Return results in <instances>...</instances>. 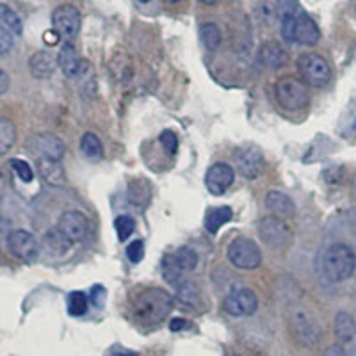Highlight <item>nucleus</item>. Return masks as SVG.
<instances>
[{
    "instance_id": "nucleus-30",
    "label": "nucleus",
    "mask_w": 356,
    "mask_h": 356,
    "mask_svg": "<svg viewBox=\"0 0 356 356\" xmlns=\"http://www.w3.org/2000/svg\"><path fill=\"white\" fill-rule=\"evenodd\" d=\"M175 257H177L178 266L182 267L184 273L193 271L196 267V264H198V253L189 246H184L178 251H175Z\"/></svg>"
},
{
    "instance_id": "nucleus-32",
    "label": "nucleus",
    "mask_w": 356,
    "mask_h": 356,
    "mask_svg": "<svg viewBox=\"0 0 356 356\" xmlns=\"http://www.w3.org/2000/svg\"><path fill=\"white\" fill-rule=\"evenodd\" d=\"M114 228H116L118 239L127 241L134 234V230H136V221L130 216H120L114 221Z\"/></svg>"
},
{
    "instance_id": "nucleus-21",
    "label": "nucleus",
    "mask_w": 356,
    "mask_h": 356,
    "mask_svg": "<svg viewBox=\"0 0 356 356\" xmlns=\"http://www.w3.org/2000/svg\"><path fill=\"white\" fill-rule=\"evenodd\" d=\"M333 330H335V337L339 342L346 344L351 342L356 335V321L351 314L348 312H339L335 316V323H333Z\"/></svg>"
},
{
    "instance_id": "nucleus-40",
    "label": "nucleus",
    "mask_w": 356,
    "mask_h": 356,
    "mask_svg": "<svg viewBox=\"0 0 356 356\" xmlns=\"http://www.w3.org/2000/svg\"><path fill=\"white\" fill-rule=\"evenodd\" d=\"M323 356H346V351L342 346H330V348L323 353Z\"/></svg>"
},
{
    "instance_id": "nucleus-6",
    "label": "nucleus",
    "mask_w": 356,
    "mask_h": 356,
    "mask_svg": "<svg viewBox=\"0 0 356 356\" xmlns=\"http://www.w3.org/2000/svg\"><path fill=\"white\" fill-rule=\"evenodd\" d=\"M227 255L235 267L244 269V271L257 269L262 264V251L257 246L255 241L248 239V237H237L232 241L228 244Z\"/></svg>"
},
{
    "instance_id": "nucleus-25",
    "label": "nucleus",
    "mask_w": 356,
    "mask_h": 356,
    "mask_svg": "<svg viewBox=\"0 0 356 356\" xmlns=\"http://www.w3.org/2000/svg\"><path fill=\"white\" fill-rule=\"evenodd\" d=\"M177 300L189 307H198L200 305V289L195 282H180L177 285Z\"/></svg>"
},
{
    "instance_id": "nucleus-26",
    "label": "nucleus",
    "mask_w": 356,
    "mask_h": 356,
    "mask_svg": "<svg viewBox=\"0 0 356 356\" xmlns=\"http://www.w3.org/2000/svg\"><path fill=\"white\" fill-rule=\"evenodd\" d=\"M81 150L88 159L100 161L104 157V145L93 132H86L81 139Z\"/></svg>"
},
{
    "instance_id": "nucleus-37",
    "label": "nucleus",
    "mask_w": 356,
    "mask_h": 356,
    "mask_svg": "<svg viewBox=\"0 0 356 356\" xmlns=\"http://www.w3.org/2000/svg\"><path fill=\"white\" fill-rule=\"evenodd\" d=\"M104 298H106V291L102 287H95L93 291H91V294H89V301H91L95 307H100Z\"/></svg>"
},
{
    "instance_id": "nucleus-1",
    "label": "nucleus",
    "mask_w": 356,
    "mask_h": 356,
    "mask_svg": "<svg viewBox=\"0 0 356 356\" xmlns=\"http://www.w3.org/2000/svg\"><path fill=\"white\" fill-rule=\"evenodd\" d=\"M173 308V298L162 289H145L132 300V314L139 323L154 326L161 323Z\"/></svg>"
},
{
    "instance_id": "nucleus-27",
    "label": "nucleus",
    "mask_w": 356,
    "mask_h": 356,
    "mask_svg": "<svg viewBox=\"0 0 356 356\" xmlns=\"http://www.w3.org/2000/svg\"><path fill=\"white\" fill-rule=\"evenodd\" d=\"M182 267L178 266L177 257L175 253H170V255H164L162 259V275H164V280H166L170 285H178L182 282Z\"/></svg>"
},
{
    "instance_id": "nucleus-17",
    "label": "nucleus",
    "mask_w": 356,
    "mask_h": 356,
    "mask_svg": "<svg viewBox=\"0 0 356 356\" xmlns=\"http://www.w3.org/2000/svg\"><path fill=\"white\" fill-rule=\"evenodd\" d=\"M82 63L84 61L79 57L77 49L66 41L61 47V50H59V54H57V66L61 68V72L68 79H77L82 70Z\"/></svg>"
},
{
    "instance_id": "nucleus-36",
    "label": "nucleus",
    "mask_w": 356,
    "mask_h": 356,
    "mask_svg": "<svg viewBox=\"0 0 356 356\" xmlns=\"http://www.w3.org/2000/svg\"><path fill=\"white\" fill-rule=\"evenodd\" d=\"M13 49V34L0 25V56H6Z\"/></svg>"
},
{
    "instance_id": "nucleus-29",
    "label": "nucleus",
    "mask_w": 356,
    "mask_h": 356,
    "mask_svg": "<svg viewBox=\"0 0 356 356\" xmlns=\"http://www.w3.org/2000/svg\"><path fill=\"white\" fill-rule=\"evenodd\" d=\"M89 308V298L84 294V292L77 291V292H72L68 296V312L70 316L73 317H81L84 316L86 312Z\"/></svg>"
},
{
    "instance_id": "nucleus-18",
    "label": "nucleus",
    "mask_w": 356,
    "mask_h": 356,
    "mask_svg": "<svg viewBox=\"0 0 356 356\" xmlns=\"http://www.w3.org/2000/svg\"><path fill=\"white\" fill-rule=\"evenodd\" d=\"M266 209L276 218H292L296 214V205L292 198L280 191H269L266 195Z\"/></svg>"
},
{
    "instance_id": "nucleus-20",
    "label": "nucleus",
    "mask_w": 356,
    "mask_h": 356,
    "mask_svg": "<svg viewBox=\"0 0 356 356\" xmlns=\"http://www.w3.org/2000/svg\"><path fill=\"white\" fill-rule=\"evenodd\" d=\"M36 168L40 171L41 178L50 186H63L66 180L65 177V168L59 161L54 159H38Z\"/></svg>"
},
{
    "instance_id": "nucleus-9",
    "label": "nucleus",
    "mask_w": 356,
    "mask_h": 356,
    "mask_svg": "<svg viewBox=\"0 0 356 356\" xmlns=\"http://www.w3.org/2000/svg\"><path fill=\"white\" fill-rule=\"evenodd\" d=\"M222 308L232 317L253 316L259 308V298L251 289L239 287L232 291L222 301Z\"/></svg>"
},
{
    "instance_id": "nucleus-12",
    "label": "nucleus",
    "mask_w": 356,
    "mask_h": 356,
    "mask_svg": "<svg viewBox=\"0 0 356 356\" xmlns=\"http://www.w3.org/2000/svg\"><path fill=\"white\" fill-rule=\"evenodd\" d=\"M235 164L239 168L241 175L248 180H253L260 175L264 168V155L262 152L253 145L239 146L235 150Z\"/></svg>"
},
{
    "instance_id": "nucleus-28",
    "label": "nucleus",
    "mask_w": 356,
    "mask_h": 356,
    "mask_svg": "<svg viewBox=\"0 0 356 356\" xmlns=\"http://www.w3.org/2000/svg\"><path fill=\"white\" fill-rule=\"evenodd\" d=\"M0 25L8 29L11 34H18V36H20L22 31H24L20 17H18L17 13L13 11L9 6L2 4V2H0Z\"/></svg>"
},
{
    "instance_id": "nucleus-22",
    "label": "nucleus",
    "mask_w": 356,
    "mask_h": 356,
    "mask_svg": "<svg viewBox=\"0 0 356 356\" xmlns=\"http://www.w3.org/2000/svg\"><path fill=\"white\" fill-rule=\"evenodd\" d=\"M234 218V211L230 207H214V209H209L205 216V228L207 232L211 234H218L219 228L222 225H227L228 221H232Z\"/></svg>"
},
{
    "instance_id": "nucleus-14",
    "label": "nucleus",
    "mask_w": 356,
    "mask_h": 356,
    "mask_svg": "<svg viewBox=\"0 0 356 356\" xmlns=\"http://www.w3.org/2000/svg\"><path fill=\"white\" fill-rule=\"evenodd\" d=\"M57 228L68 237L72 243H79V241L86 239V235L89 232V222L82 212L79 211H66L65 214L59 218Z\"/></svg>"
},
{
    "instance_id": "nucleus-23",
    "label": "nucleus",
    "mask_w": 356,
    "mask_h": 356,
    "mask_svg": "<svg viewBox=\"0 0 356 356\" xmlns=\"http://www.w3.org/2000/svg\"><path fill=\"white\" fill-rule=\"evenodd\" d=\"M44 246L54 255H65L66 251L70 250V246H72V241L59 228H52L44 235Z\"/></svg>"
},
{
    "instance_id": "nucleus-31",
    "label": "nucleus",
    "mask_w": 356,
    "mask_h": 356,
    "mask_svg": "<svg viewBox=\"0 0 356 356\" xmlns=\"http://www.w3.org/2000/svg\"><path fill=\"white\" fill-rule=\"evenodd\" d=\"M202 40L209 50H216L221 43V31L216 24L202 25Z\"/></svg>"
},
{
    "instance_id": "nucleus-10",
    "label": "nucleus",
    "mask_w": 356,
    "mask_h": 356,
    "mask_svg": "<svg viewBox=\"0 0 356 356\" xmlns=\"http://www.w3.org/2000/svg\"><path fill=\"white\" fill-rule=\"evenodd\" d=\"M29 150L33 152L38 159H54L61 161L65 155V143L50 132H38L27 141Z\"/></svg>"
},
{
    "instance_id": "nucleus-41",
    "label": "nucleus",
    "mask_w": 356,
    "mask_h": 356,
    "mask_svg": "<svg viewBox=\"0 0 356 356\" xmlns=\"http://www.w3.org/2000/svg\"><path fill=\"white\" fill-rule=\"evenodd\" d=\"M113 356H139L138 353H132V351H116L113 353Z\"/></svg>"
},
{
    "instance_id": "nucleus-39",
    "label": "nucleus",
    "mask_w": 356,
    "mask_h": 356,
    "mask_svg": "<svg viewBox=\"0 0 356 356\" xmlns=\"http://www.w3.org/2000/svg\"><path fill=\"white\" fill-rule=\"evenodd\" d=\"M9 84H11V81H9V75L4 72V70L0 68V95H4L6 91H8Z\"/></svg>"
},
{
    "instance_id": "nucleus-42",
    "label": "nucleus",
    "mask_w": 356,
    "mask_h": 356,
    "mask_svg": "<svg viewBox=\"0 0 356 356\" xmlns=\"http://www.w3.org/2000/svg\"><path fill=\"white\" fill-rule=\"evenodd\" d=\"M200 2H203V4H207V6H212V4H216L218 0H200Z\"/></svg>"
},
{
    "instance_id": "nucleus-13",
    "label": "nucleus",
    "mask_w": 356,
    "mask_h": 356,
    "mask_svg": "<svg viewBox=\"0 0 356 356\" xmlns=\"http://www.w3.org/2000/svg\"><path fill=\"white\" fill-rule=\"evenodd\" d=\"M235 171L234 168L225 164V162H218L214 166L209 168L205 175V186L209 193L214 196L225 195V191L234 184Z\"/></svg>"
},
{
    "instance_id": "nucleus-7",
    "label": "nucleus",
    "mask_w": 356,
    "mask_h": 356,
    "mask_svg": "<svg viewBox=\"0 0 356 356\" xmlns=\"http://www.w3.org/2000/svg\"><path fill=\"white\" fill-rule=\"evenodd\" d=\"M259 235L260 241L266 246L276 248V250H282V248L289 246L292 237L291 228H289L287 222L282 218H276V216H267V218L260 219Z\"/></svg>"
},
{
    "instance_id": "nucleus-5",
    "label": "nucleus",
    "mask_w": 356,
    "mask_h": 356,
    "mask_svg": "<svg viewBox=\"0 0 356 356\" xmlns=\"http://www.w3.org/2000/svg\"><path fill=\"white\" fill-rule=\"evenodd\" d=\"M298 72L307 86L312 88H323L332 79V68L323 56L308 52L298 59Z\"/></svg>"
},
{
    "instance_id": "nucleus-15",
    "label": "nucleus",
    "mask_w": 356,
    "mask_h": 356,
    "mask_svg": "<svg viewBox=\"0 0 356 356\" xmlns=\"http://www.w3.org/2000/svg\"><path fill=\"white\" fill-rule=\"evenodd\" d=\"M292 333L296 335V339L300 340L301 344L305 346H314L317 340L321 339V330L317 326V323L312 319L310 316H307L305 312H296L291 321Z\"/></svg>"
},
{
    "instance_id": "nucleus-11",
    "label": "nucleus",
    "mask_w": 356,
    "mask_h": 356,
    "mask_svg": "<svg viewBox=\"0 0 356 356\" xmlns=\"http://www.w3.org/2000/svg\"><path fill=\"white\" fill-rule=\"evenodd\" d=\"M8 246L13 255L24 262H33L40 255V244L27 230H13L8 235Z\"/></svg>"
},
{
    "instance_id": "nucleus-2",
    "label": "nucleus",
    "mask_w": 356,
    "mask_h": 356,
    "mask_svg": "<svg viewBox=\"0 0 356 356\" xmlns=\"http://www.w3.org/2000/svg\"><path fill=\"white\" fill-rule=\"evenodd\" d=\"M356 269L355 251L348 244L337 243L326 250L323 257V271L330 282H346Z\"/></svg>"
},
{
    "instance_id": "nucleus-24",
    "label": "nucleus",
    "mask_w": 356,
    "mask_h": 356,
    "mask_svg": "<svg viewBox=\"0 0 356 356\" xmlns=\"http://www.w3.org/2000/svg\"><path fill=\"white\" fill-rule=\"evenodd\" d=\"M17 141V127L8 118H0V155L8 154Z\"/></svg>"
},
{
    "instance_id": "nucleus-44",
    "label": "nucleus",
    "mask_w": 356,
    "mask_h": 356,
    "mask_svg": "<svg viewBox=\"0 0 356 356\" xmlns=\"http://www.w3.org/2000/svg\"><path fill=\"white\" fill-rule=\"evenodd\" d=\"M139 2H150V0H139Z\"/></svg>"
},
{
    "instance_id": "nucleus-35",
    "label": "nucleus",
    "mask_w": 356,
    "mask_h": 356,
    "mask_svg": "<svg viewBox=\"0 0 356 356\" xmlns=\"http://www.w3.org/2000/svg\"><path fill=\"white\" fill-rule=\"evenodd\" d=\"M127 257H129V260L132 264L141 262L143 257H145V244H143V241H134V243H130L127 246Z\"/></svg>"
},
{
    "instance_id": "nucleus-33",
    "label": "nucleus",
    "mask_w": 356,
    "mask_h": 356,
    "mask_svg": "<svg viewBox=\"0 0 356 356\" xmlns=\"http://www.w3.org/2000/svg\"><path fill=\"white\" fill-rule=\"evenodd\" d=\"M11 170L15 171V175L20 178L22 182H33L34 173H33V168L29 166V162L22 161V159H13Z\"/></svg>"
},
{
    "instance_id": "nucleus-8",
    "label": "nucleus",
    "mask_w": 356,
    "mask_h": 356,
    "mask_svg": "<svg viewBox=\"0 0 356 356\" xmlns=\"http://www.w3.org/2000/svg\"><path fill=\"white\" fill-rule=\"evenodd\" d=\"M81 11L72 4H63L59 8L54 9L52 13V27L59 38L65 41H72L77 38L79 31H81Z\"/></svg>"
},
{
    "instance_id": "nucleus-3",
    "label": "nucleus",
    "mask_w": 356,
    "mask_h": 356,
    "mask_svg": "<svg viewBox=\"0 0 356 356\" xmlns=\"http://www.w3.org/2000/svg\"><path fill=\"white\" fill-rule=\"evenodd\" d=\"M282 38L289 44H307L312 47L319 41L321 33L310 15L301 9L296 15L282 18Z\"/></svg>"
},
{
    "instance_id": "nucleus-19",
    "label": "nucleus",
    "mask_w": 356,
    "mask_h": 356,
    "mask_svg": "<svg viewBox=\"0 0 356 356\" xmlns=\"http://www.w3.org/2000/svg\"><path fill=\"white\" fill-rule=\"evenodd\" d=\"M57 68V59L50 52H36L29 59V70L36 79H49Z\"/></svg>"
},
{
    "instance_id": "nucleus-38",
    "label": "nucleus",
    "mask_w": 356,
    "mask_h": 356,
    "mask_svg": "<svg viewBox=\"0 0 356 356\" xmlns=\"http://www.w3.org/2000/svg\"><path fill=\"white\" fill-rule=\"evenodd\" d=\"M187 328H191L189 321L180 319V317H177V319H173L170 323V330H171V332H182V330H187Z\"/></svg>"
},
{
    "instance_id": "nucleus-16",
    "label": "nucleus",
    "mask_w": 356,
    "mask_h": 356,
    "mask_svg": "<svg viewBox=\"0 0 356 356\" xmlns=\"http://www.w3.org/2000/svg\"><path fill=\"white\" fill-rule=\"evenodd\" d=\"M259 59L264 66L271 70L284 68L289 61V52L278 41H266L259 50Z\"/></svg>"
},
{
    "instance_id": "nucleus-43",
    "label": "nucleus",
    "mask_w": 356,
    "mask_h": 356,
    "mask_svg": "<svg viewBox=\"0 0 356 356\" xmlns=\"http://www.w3.org/2000/svg\"><path fill=\"white\" fill-rule=\"evenodd\" d=\"M164 2H166V4H178L180 0H164Z\"/></svg>"
},
{
    "instance_id": "nucleus-34",
    "label": "nucleus",
    "mask_w": 356,
    "mask_h": 356,
    "mask_svg": "<svg viewBox=\"0 0 356 356\" xmlns=\"http://www.w3.org/2000/svg\"><path fill=\"white\" fill-rule=\"evenodd\" d=\"M159 143L162 145V148H164V152H166L168 155H175L178 150V139L177 136H175L171 130H164V132L159 136Z\"/></svg>"
},
{
    "instance_id": "nucleus-4",
    "label": "nucleus",
    "mask_w": 356,
    "mask_h": 356,
    "mask_svg": "<svg viewBox=\"0 0 356 356\" xmlns=\"http://www.w3.org/2000/svg\"><path fill=\"white\" fill-rule=\"evenodd\" d=\"M275 97L282 109L301 111L310 102V91L300 79L284 77L275 84Z\"/></svg>"
}]
</instances>
